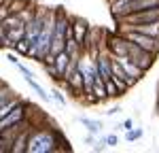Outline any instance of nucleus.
<instances>
[{"label": "nucleus", "mask_w": 159, "mask_h": 153, "mask_svg": "<svg viewBox=\"0 0 159 153\" xmlns=\"http://www.w3.org/2000/svg\"><path fill=\"white\" fill-rule=\"evenodd\" d=\"M28 4H30L28 0H9L7 2V9H9V13H19V11H24Z\"/></svg>", "instance_id": "dca6fc26"}, {"label": "nucleus", "mask_w": 159, "mask_h": 153, "mask_svg": "<svg viewBox=\"0 0 159 153\" xmlns=\"http://www.w3.org/2000/svg\"><path fill=\"white\" fill-rule=\"evenodd\" d=\"M142 134H144V130H142V128H132V130H125V140H127V142H136V140L142 138Z\"/></svg>", "instance_id": "f3484780"}, {"label": "nucleus", "mask_w": 159, "mask_h": 153, "mask_svg": "<svg viewBox=\"0 0 159 153\" xmlns=\"http://www.w3.org/2000/svg\"><path fill=\"white\" fill-rule=\"evenodd\" d=\"M123 30H136V32L147 34V36L159 38V19L157 21H148V24H119L117 21V32H123Z\"/></svg>", "instance_id": "423d86ee"}, {"label": "nucleus", "mask_w": 159, "mask_h": 153, "mask_svg": "<svg viewBox=\"0 0 159 153\" xmlns=\"http://www.w3.org/2000/svg\"><path fill=\"white\" fill-rule=\"evenodd\" d=\"M117 60H119V64H121V68L125 70V75L129 76L134 83H138V81L144 76V70H142V68H138L129 58H125V55H117Z\"/></svg>", "instance_id": "6e6552de"}, {"label": "nucleus", "mask_w": 159, "mask_h": 153, "mask_svg": "<svg viewBox=\"0 0 159 153\" xmlns=\"http://www.w3.org/2000/svg\"><path fill=\"white\" fill-rule=\"evenodd\" d=\"M53 28H55V11H49L45 13V24H43V32L38 36V43L36 47L30 51V58H34L38 62H43L49 53V47H51V40H53Z\"/></svg>", "instance_id": "f03ea898"}, {"label": "nucleus", "mask_w": 159, "mask_h": 153, "mask_svg": "<svg viewBox=\"0 0 159 153\" xmlns=\"http://www.w3.org/2000/svg\"><path fill=\"white\" fill-rule=\"evenodd\" d=\"M30 132H32V126L24 128L11 142V153H25V147H28V138H30Z\"/></svg>", "instance_id": "1a4fd4ad"}, {"label": "nucleus", "mask_w": 159, "mask_h": 153, "mask_svg": "<svg viewBox=\"0 0 159 153\" xmlns=\"http://www.w3.org/2000/svg\"><path fill=\"white\" fill-rule=\"evenodd\" d=\"M121 111H123L121 104H117V106H110V109H106V111H104V115H106V117H112V115L121 113Z\"/></svg>", "instance_id": "aec40b11"}, {"label": "nucleus", "mask_w": 159, "mask_h": 153, "mask_svg": "<svg viewBox=\"0 0 159 153\" xmlns=\"http://www.w3.org/2000/svg\"><path fill=\"white\" fill-rule=\"evenodd\" d=\"M93 96H96L100 102H106V85H104V79L100 75L93 79Z\"/></svg>", "instance_id": "ddd939ff"}, {"label": "nucleus", "mask_w": 159, "mask_h": 153, "mask_svg": "<svg viewBox=\"0 0 159 153\" xmlns=\"http://www.w3.org/2000/svg\"><path fill=\"white\" fill-rule=\"evenodd\" d=\"M104 85H106V98H121V91H119L117 83H115L112 79H106Z\"/></svg>", "instance_id": "2eb2a0df"}, {"label": "nucleus", "mask_w": 159, "mask_h": 153, "mask_svg": "<svg viewBox=\"0 0 159 153\" xmlns=\"http://www.w3.org/2000/svg\"><path fill=\"white\" fill-rule=\"evenodd\" d=\"M119 34H123L129 43H134V45H138V47H142V49H147V51H151V53L159 55V38L147 36V34H142V32H136V30H123V32H119Z\"/></svg>", "instance_id": "20e7f679"}, {"label": "nucleus", "mask_w": 159, "mask_h": 153, "mask_svg": "<svg viewBox=\"0 0 159 153\" xmlns=\"http://www.w3.org/2000/svg\"><path fill=\"white\" fill-rule=\"evenodd\" d=\"M13 51L15 53H19V55H24V58H30V51H32V45L25 40V38H21V40H17L15 43V47H13Z\"/></svg>", "instance_id": "4468645a"}, {"label": "nucleus", "mask_w": 159, "mask_h": 153, "mask_svg": "<svg viewBox=\"0 0 159 153\" xmlns=\"http://www.w3.org/2000/svg\"><path fill=\"white\" fill-rule=\"evenodd\" d=\"M7 60H9V62L15 66V64L19 62V53H17V55H15V53H7Z\"/></svg>", "instance_id": "4be33fe9"}, {"label": "nucleus", "mask_w": 159, "mask_h": 153, "mask_svg": "<svg viewBox=\"0 0 159 153\" xmlns=\"http://www.w3.org/2000/svg\"><path fill=\"white\" fill-rule=\"evenodd\" d=\"M125 58H129V60H132L138 68H142L144 72H148V70L153 68L155 60H157L155 53L142 49V47H138V45H134V43H129V47H127V55H125Z\"/></svg>", "instance_id": "7ed1b4c3"}, {"label": "nucleus", "mask_w": 159, "mask_h": 153, "mask_svg": "<svg viewBox=\"0 0 159 153\" xmlns=\"http://www.w3.org/2000/svg\"><path fill=\"white\" fill-rule=\"evenodd\" d=\"M68 64H70V55L66 53V49H64V51H60L57 55H53V66H55V70L60 72V76H61V79H64V72H66Z\"/></svg>", "instance_id": "9b49d317"}, {"label": "nucleus", "mask_w": 159, "mask_h": 153, "mask_svg": "<svg viewBox=\"0 0 159 153\" xmlns=\"http://www.w3.org/2000/svg\"><path fill=\"white\" fill-rule=\"evenodd\" d=\"M104 140H106V147H117L119 145V136L117 134H108V136H104Z\"/></svg>", "instance_id": "6ab92c4d"}, {"label": "nucleus", "mask_w": 159, "mask_h": 153, "mask_svg": "<svg viewBox=\"0 0 159 153\" xmlns=\"http://www.w3.org/2000/svg\"><path fill=\"white\" fill-rule=\"evenodd\" d=\"M159 19V7H153V9H140V11H134L129 15H125L121 19H117L119 24H148V21H157Z\"/></svg>", "instance_id": "39448f33"}, {"label": "nucleus", "mask_w": 159, "mask_h": 153, "mask_svg": "<svg viewBox=\"0 0 159 153\" xmlns=\"http://www.w3.org/2000/svg\"><path fill=\"white\" fill-rule=\"evenodd\" d=\"M51 100H53V102H57L60 106H66V104H68V100H66V96L61 94L60 89H51Z\"/></svg>", "instance_id": "a211bd4d"}, {"label": "nucleus", "mask_w": 159, "mask_h": 153, "mask_svg": "<svg viewBox=\"0 0 159 153\" xmlns=\"http://www.w3.org/2000/svg\"><path fill=\"white\" fill-rule=\"evenodd\" d=\"M70 28H72L74 43L83 49V47H85V40H87V34H89V26H87V21L81 19V17H74V19H70Z\"/></svg>", "instance_id": "0eeeda50"}, {"label": "nucleus", "mask_w": 159, "mask_h": 153, "mask_svg": "<svg viewBox=\"0 0 159 153\" xmlns=\"http://www.w3.org/2000/svg\"><path fill=\"white\" fill-rule=\"evenodd\" d=\"M25 153H57V128H32Z\"/></svg>", "instance_id": "f257e3e1"}, {"label": "nucleus", "mask_w": 159, "mask_h": 153, "mask_svg": "<svg viewBox=\"0 0 159 153\" xmlns=\"http://www.w3.org/2000/svg\"><path fill=\"white\" fill-rule=\"evenodd\" d=\"M24 81L28 83V85H30V87H32V91H34V94H36V96H38V98H40L43 102H51V96L47 94V89H45V87H43V85H40V83L36 81V79H34V75L24 76Z\"/></svg>", "instance_id": "9d476101"}, {"label": "nucleus", "mask_w": 159, "mask_h": 153, "mask_svg": "<svg viewBox=\"0 0 159 153\" xmlns=\"http://www.w3.org/2000/svg\"><path fill=\"white\" fill-rule=\"evenodd\" d=\"M79 123L85 128L87 132H93V134H100L102 128H104L100 119H91V117H79Z\"/></svg>", "instance_id": "f8f14e48"}, {"label": "nucleus", "mask_w": 159, "mask_h": 153, "mask_svg": "<svg viewBox=\"0 0 159 153\" xmlns=\"http://www.w3.org/2000/svg\"><path fill=\"white\" fill-rule=\"evenodd\" d=\"M96 134H93V132H87L85 136H83V142H85V145H93V142H96Z\"/></svg>", "instance_id": "412c9836"}, {"label": "nucleus", "mask_w": 159, "mask_h": 153, "mask_svg": "<svg viewBox=\"0 0 159 153\" xmlns=\"http://www.w3.org/2000/svg\"><path fill=\"white\" fill-rule=\"evenodd\" d=\"M157 111H159V102H157Z\"/></svg>", "instance_id": "b1692460"}, {"label": "nucleus", "mask_w": 159, "mask_h": 153, "mask_svg": "<svg viewBox=\"0 0 159 153\" xmlns=\"http://www.w3.org/2000/svg\"><path fill=\"white\" fill-rule=\"evenodd\" d=\"M4 47V28L0 26V49Z\"/></svg>", "instance_id": "5701e85b"}]
</instances>
